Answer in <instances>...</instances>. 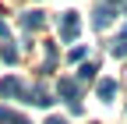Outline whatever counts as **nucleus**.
<instances>
[{
    "mask_svg": "<svg viewBox=\"0 0 127 124\" xmlns=\"http://www.w3.org/2000/svg\"><path fill=\"white\" fill-rule=\"evenodd\" d=\"M78 28H81V14H78V11H67L60 18V43H74L78 39Z\"/></svg>",
    "mask_w": 127,
    "mask_h": 124,
    "instance_id": "obj_1",
    "label": "nucleus"
},
{
    "mask_svg": "<svg viewBox=\"0 0 127 124\" xmlns=\"http://www.w3.org/2000/svg\"><path fill=\"white\" fill-rule=\"evenodd\" d=\"M57 96L64 99V103H71V110L78 114L81 106H78V82L74 78H60V85H57Z\"/></svg>",
    "mask_w": 127,
    "mask_h": 124,
    "instance_id": "obj_2",
    "label": "nucleus"
},
{
    "mask_svg": "<svg viewBox=\"0 0 127 124\" xmlns=\"http://www.w3.org/2000/svg\"><path fill=\"white\" fill-rule=\"evenodd\" d=\"M113 14H117V7H113V4H99V7L92 11V25H95V28H109Z\"/></svg>",
    "mask_w": 127,
    "mask_h": 124,
    "instance_id": "obj_3",
    "label": "nucleus"
},
{
    "mask_svg": "<svg viewBox=\"0 0 127 124\" xmlns=\"http://www.w3.org/2000/svg\"><path fill=\"white\" fill-rule=\"evenodd\" d=\"M21 92H25V85L18 78H0V96H4V99H18Z\"/></svg>",
    "mask_w": 127,
    "mask_h": 124,
    "instance_id": "obj_4",
    "label": "nucleus"
},
{
    "mask_svg": "<svg viewBox=\"0 0 127 124\" xmlns=\"http://www.w3.org/2000/svg\"><path fill=\"white\" fill-rule=\"evenodd\" d=\"M21 96H25V103H35V106H50V103H53V96H50L46 89H39V85H35V89H25Z\"/></svg>",
    "mask_w": 127,
    "mask_h": 124,
    "instance_id": "obj_5",
    "label": "nucleus"
},
{
    "mask_svg": "<svg viewBox=\"0 0 127 124\" xmlns=\"http://www.w3.org/2000/svg\"><path fill=\"white\" fill-rule=\"evenodd\" d=\"M95 92H99V99H102V103H109V99L117 96V82H113V78H102L99 85H95Z\"/></svg>",
    "mask_w": 127,
    "mask_h": 124,
    "instance_id": "obj_6",
    "label": "nucleus"
},
{
    "mask_svg": "<svg viewBox=\"0 0 127 124\" xmlns=\"http://www.w3.org/2000/svg\"><path fill=\"white\" fill-rule=\"evenodd\" d=\"M42 21H46L42 11H25V14H21V25H25V28H42Z\"/></svg>",
    "mask_w": 127,
    "mask_h": 124,
    "instance_id": "obj_7",
    "label": "nucleus"
},
{
    "mask_svg": "<svg viewBox=\"0 0 127 124\" xmlns=\"http://www.w3.org/2000/svg\"><path fill=\"white\" fill-rule=\"evenodd\" d=\"M109 53H113V57H127V28H120V36L113 39V46H109Z\"/></svg>",
    "mask_w": 127,
    "mask_h": 124,
    "instance_id": "obj_8",
    "label": "nucleus"
},
{
    "mask_svg": "<svg viewBox=\"0 0 127 124\" xmlns=\"http://www.w3.org/2000/svg\"><path fill=\"white\" fill-rule=\"evenodd\" d=\"M0 124H28L21 114H14V110H7V106H0Z\"/></svg>",
    "mask_w": 127,
    "mask_h": 124,
    "instance_id": "obj_9",
    "label": "nucleus"
},
{
    "mask_svg": "<svg viewBox=\"0 0 127 124\" xmlns=\"http://www.w3.org/2000/svg\"><path fill=\"white\" fill-rule=\"evenodd\" d=\"M95 71H99V64L95 60H88V64H81V71H78V82H92Z\"/></svg>",
    "mask_w": 127,
    "mask_h": 124,
    "instance_id": "obj_10",
    "label": "nucleus"
},
{
    "mask_svg": "<svg viewBox=\"0 0 127 124\" xmlns=\"http://www.w3.org/2000/svg\"><path fill=\"white\" fill-rule=\"evenodd\" d=\"M0 57L7 60V64H14V60H18V50H14V46H11V43L4 39V46H0Z\"/></svg>",
    "mask_w": 127,
    "mask_h": 124,
    "instance_id": "obj_11",
    "label": "nucleus"
},
{
    "mask_svg": "<svg viewBox=\"0 0 127 124\" xmlns=\"http://www.w3.org/2000/svg\"><path fill=\"white\" fill-rule=\"evenodd\" d=\"M46 124H67L64 117H46Z\"/></svg>",
    "mask_w": 127,
    "mask_h": 124,
    "instance_id": "obj_12",
    "label": "nucleus"
},
{
    "mask_svg": "<svg viewBox=\"0 0 127 124\" xmlns=\"http://www.w3.org/2000/svg\"><path fill=\"white\" fill-rule=\"evenodd\" d=\"M0 39H7V25L4 21H0Z\"/></svg>",
    "mask_w": 127,
    "mask_h": 124,
    "instance_id": "obj_13",
    "label": "nucleus"
}]
</instances>
